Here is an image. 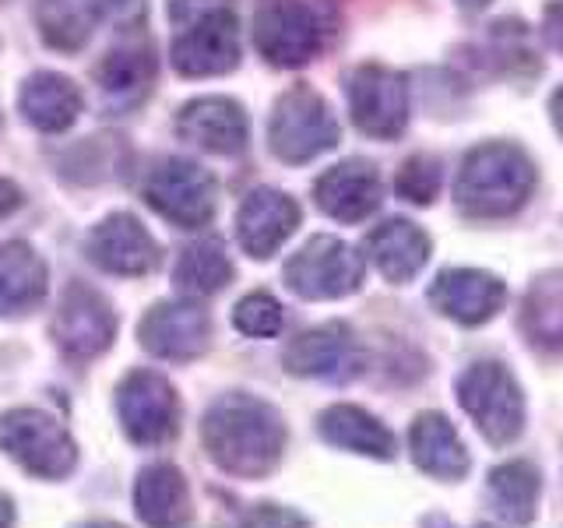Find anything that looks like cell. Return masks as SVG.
<instances>
[{
    "label": "cell",
    "mask_w": 563,
    "mask_h": 528,
    "mask_svg": "<svg viewBox=\"0 0 563 528\" xmlns=\"http://www.w3.org/2000/svg\"><path fill=\"white\" fill-rule=\"evenodd\" d=\"M457 402L489 444H510L525 430V395L504 363L479 360L457 374Z\"/></svg>",
    "instance_id": "3957f363"
},
{
    "label": "cell",
    "mask_w": 563,
    "mask_h": 528,
    "mask_svg": "<svg viewBox=\"0 0 563 528\" xmlns=\"http://www.w3.org/2000/svg\"><path fill=\"white\" fill-rule=\"evenodd\" d=\"M475 528H493V525H475Z\"/></svg>",
    "instance_id": "b9f144b4"
},
{
    "label": "cell",
    "mask_w": 563,
    "mask_h": 528,
    "mask_svg": "<svg viewBox=\"0 0 563 528\" xmlns=\"http://www.w3.org/2000/svg\"><path fill=\"white\" fill-rule=\"evenodd\" d=\"M550 110H553V123H556V131H560V138H563V85L553 92V99H550Z\"/></svg>",
    "instance_id": "74e56055"
},
{
    "label": "cell",
    "mask_w": 563,
    "mask_h": 528,
    "mask_svg": "<svg viewBox=\"0 0 563 528\" xmlns=\"http://www.w3.org/2000/svg\"><path fill=\"white\" fill-rule=\"evenodd\" d=\"M313 198L339 222H363L374 216L384 201L380 173L366 163V158H349V163L331 166L321 180L313 184Z\"/></svg>",
    "instance_id": "d6986e66"
},
{
    "label": "cell",
    "mask_w": 563,
    "mask_h": 528,
    "mask_svg": "<svg viewBox=\"0 0 563 528\" xmlns=\"http://www.w3.org/2000/svg\"><path fill=\"white\" fill-rule=\"evenodd\" d=\"M366 254L387 282H409L430 261V240L412 222L387 219L366 237Z\"/></svg>",
    "instance_id": "7402d4cb"
},
{
    "label": "cell",
    "mask_w": 563,
    "mask_h": 528,
    "mask_svg": "<svg viewBox=\"0 0 563 528\" xmlns=\"http://www.w3.org/2000/svg\"><path fill=\"white\" fill-rule=\"evenodd\" d=\"M349 110L352 123L380 141H391L409 123V85L391 67L363 64L349 75Z\"/></svg>",
    "instance_id": "30bf717a"
},
{
    "label": "cell",
    "mask_w": 563,
    "mask_h": 528,
    "mask_svg": "<svg viewBox=\"0 0 563 528\" xmlns=\"http://www.w3.org/2000/svg\"><path fill=\"white\" fill-rule=\"evenodd\" d=\"M176 134L205 152L236 155L246 148L251 123H246L240 102L225 96H208V99H194L184 106L180 117H176Z\"/></svg>",
    "instance_id": "ac0fdd59"
},
{
    "label": "cell",
    "mask_w": 563,
    "mask_h": 528,
    "mask_svg": "<svg viewBox=\"0 0 563 528\" xmlns=\"http://www.w3.org/2000/svg\"><path fill=\"white\" fill-rule=\"evenodd\" d=\"M525 339L542 352H563V272L539 275L521 304Z\"/></svg>",
    "instance_id": "4316f807"
},
{
    "label": "cell",
    "mask_w": 563,
    "mask_h": 528,
    "mask_svg": "<svg viewBox=\"0 0 563 528\" xmlns=\"http://www.w3.org/2000/svg\"><path fill=\"white\" fill-rule=\"evenodd\" d=\"M46 296V264L29 243H0V317H22Z\"/></svg>",
    "instance_id": "d4e9b609"
},
{
    "label": "cell",
    "mask_w": 563,
    "mask_h": 528,
    "mask_svg": "<svg viewBox=\"0 0 563 528\" xmlns=\"http://www.w3.org/2000/svg\"><path fill=\"white\" fill-rule=\"evenodd\" d=\"M78 528H123V525H117V521H85Z\"/></svg>",
    "instance_id": "60d3db41"
},
{
    "label": "cell",
    "mask_w": 563,
    "mask_h": 528,
    "mask_svg": "<svg viewBox=\"0 0 563 528\" xmlns=\"http://www.w3.org/2000/svg\"><path fill=\"white\" fill-rule=\"evenodd\" d=\"M92 8L102 22H110L117 29H134L145 22L148 0H92Z\"/></svg>",
    "instance_id": "d6a6232c"
},
{
    "label": "cell",
    "mask_w": 563,
    "mask_h": 528,
    "mask_svg": "<svg viewBox=\"0 0 563 528\" xmlns=\"http://www.w3.org/2000/svg\"><path fill=\"white\" fill-rule=\"evenodd\" d=\"M18 205H22V190H18L8 176H0V219L11 216Z\"/></svg>",
    "instance_id": "8d00e7d4"
},
{
    "label": "cell",
    "mask_w": 563,
    "mask_h": 528,
    "mask_svg": "<svg viewBox=\"0 0 563 528\" xmlns=\"http://www.w3.org/2000/svg\"><path fill=\"white\" fill-rule=\"evenodd\" d=\"M532 187V158L518 145H507V141H486V145L465 155L454 184V198L468 219H504L515 216L528 201Z\"/></svg>",
    "instance_id": "7a4b0ae2"
},
{
    "label": "cell",
    "mask_w": 563,
    "mask_h": 528,
    "mask_svg": "<svg viewBox=\"0 0 563 528\" xmlns=\"http://www.w3.org/2000/svg\"><path fill=\"white\" fill-rule=\"evenodd\" d=\"M254 43L268 64L299 67L321 53L324 29L303 0H261L254 14Z\"/></svg>",
    "instance_id": "ba28073f"
},
{
    "label": "cell",
    "mask_w": 563,
    "mask_h": 528,
    "mask_svg": "<svg viewBox=\"0 0 563 528\" xmlns=\"http://www.w3.org/2000/svg\"><path fill=\"white\" fill-rule=\"evenodd\" d=\"M243 528H310V521L282 504H257L251 515H246Z\"/></svg>",
    "instance_id": "836d02e7"
},
{
    "label": "cell",
    "mask_w": 563,
    "mask_h": 528,
    "mask_svg": "<svg viewBox=\"0 0 563 528\" xmlns=\"http://www.w3.org/2000/svg\"><path fill=\"white\" fill-rule=\"evenodd\" d=\"M11 525H14V504H11V497L0 493V528H11Z\"/></svg>",
    "instance_id": "f35d334b"
},
{
    "label": "cell",
    "mask_w": 563,
    "mask_h": 528,
    "mask_svg": "<svg viewBox=\"0 0 563 528\" xmlns=\"http://www.w3.org/2000/svg\"><path fill=\"white\" fill-rule=\"evenodd\" d=\"M409 451L419 472H427L433 480H444V483L465 480L472 469V458L462 444V437L451 427V419L440 413H422L412 419Z\"/></svg>",
    "instance_id": "ffe728a7"
},
{
    "label": "cell",
    "mask_w": 563,
    "mask_h": 528,
    "mask_svg": "<svg viewBox=\"0 0 563 528\" xmlns=\"http://www.w3.org/2000/svg\"><path fill=\"white\" fill-rule=\"evenodd\" d=\"M201 440L208 458L236 480L272 475L286 451V419L272 402L257 395H222L201 419Z\"/></svg>",
    "instance_id": "6da1fadb"
},
{
    "label": "cell",
    "mask_w": 563,
    "mask_h": 528,
    "mask_svg": "<svg viewBox=\"0 0 563 528\" xmlns=\"http://www.w3.org/2000/svg\"><path fill=\"white\" fill-rule=\"evenodd\" d=\"M542 25H545V40L563 53V0H553V4L545 8Z\"/></svg>",
    "instance_id": "d590c367"
},
{
    "label": "cell",
    "mask_w": 563,
    "mask_h": 528,
    "mask_svg": "<svg viewBox=\"0 0 563 528\" xmlns=\"http://www.w3.org/2000/svg\"><path fill=\"white\" fill-rule=\"evenodd\" d=\"M317 433H321L328 444L352 451V454H366L377 458V462H391L395 458V437L384 427L377 416H369L360 405H331L317 419Z\"/></svg>",
    "instance_id": "603a6c76"
},
{
    "label": "cell",
    "mask_w": 563,
    "mask_h": 528,
    "mask_svg": "<svg viewBox=\"0 0 563 528\" xmlns=\"http://www.w3.org/2000/svg\"><path fill=\"white\" fill-rule=\"evenodd\" d=\"M117 413L128 437L145 448L166 444L180 430V398H176L173 384L155 370H131L120 381Z\"/></svg>",
    "instance_id": "9c48e42d"
},
{
    "label": "cell",
    "mask_w": 563,
    "mask_h": 528,
    "mask_svg": "<svg viewBox=\"0 0 563 528\" xmlns=\"http://www.w3.org/2000/svg\"><path fill=\"white\" fill-rule=\"evenodd\" d=\"M53 339L70 360H92L117 339V314L110 299L85 282H70L53 314Z\"/></svg>",
    "instance_id": "7c38bea8"
},
{
    "label": "cell",
    "mask_w": 563,
    "mask_h": 528,
    "mask_svg": "<svg viewBox=\"0 0 563 528\" xmlns=\"http://www.w3.org/2000/svg\"><path fill=\"white\" fill-rule=\"evenodd\" d=\"M222 8H233V0H169V18H173V25H187L194 18L222 11Z\"/></svg>",
    "instance_id": "e575fe53"
},
{
    "label": "cell",
    "mask_w": 563,
    "mask_h": 528,
    "mask_svg": "<svg viewBox=\"0 0 563 528\" xmlns=\"http://www.w3.org/2000/svg\"><path fill=\"white\" fill-rule=\"evenodd\" d=\"M137 339L152 356L190 363L208 349L211 339V317L198 304H155L137 324Z\"/></svg>",
    "instance_id": "5bb4252c"
},
{
    "label": "cell",
    "mask_w": 563,
    "mask_h": 528,
    "mask_svg": "<svg viewBox=\"0 0 563 528\" xmlns=\"http://www.w3.org/2000/svg\"><path fill=\"white\" fill-rule=\"evenodd\" d=\"M286 286L303 299H342L363 286V257L339 237H313L286 261Z\"/></svg>",
    "instance_id": "52a82bcc"
},
{
    "label": "cell",
    "mask_w": 563,
    "mask_h": 528,
    "mask_svg": "<svg viewBox=\"0 0 563 528\" xmlns=\"http://www.w3.org/2000/svg\"><path fill=\"white\" fill-rule=\"evenodd\" d=\"M440 184H444V166H440V158H433V155H416V158H409V163L398 169L395 190H398L401 201L430 205L437 194H440Z\"/></svg>",
    "instance_id": "1f68e13d"
},
{
    "label": "cell",
    "mask_w": 563,
    "mask_h": 528,
    "mask_svg": "<svg viewBox=\"0 0 563 528\" xmlns=\"http://www.w3.org/2000/svg\"><path fill=\"white\" fill-rule=\"evenodd\" d=\"M268 145L282 163H310V158L339 145V123H334L328 102L310 85H292L275 102Z\"/></svg>",
    "instance_id": "277c9868"
},
{
    "label": "cell",
    "mask_w": 563,
    "mask_h": 528,
    "mask_svg": "<svg viewBox=\"0 0 563 528\" xmlns=\"http://www.w3.org/2000/svg\"><path fill=\"white\" fill-rule=\"evenodd\" d=\"M85 246H88V257H92L102 272L123 275V278L148 275L158 264V257H163L148 229L134 216H128V211H117V216L102 219L92 233H88Z\"/></svg>",
    "instance_id": "9a60e30c"
},
{
    "label": "cell",
    "mask_w": 563,
    "mask_h": 528,
    "mask_svg": "<svg viewBox=\"0 0 563 528\" xmlns=\"http://www.w3.org/2000/svg\"><path fill=\"white\" fill-rule=\"evenodd\" d=\"M286 370L313 381H352L363 374V349L342 321L296 334L286 349Z\"/></svg>",
    "instance_id": "4fadbf2b"
},
{
    "label": "cell",
    "mask_w": 563,
    "mask_h": 528,
    "mask_svg": "<svg viewBox=\"0 0 563 528\" xmlns=\"http://www.w3.org/2000/svg\"><path fill=\"white\" fill-rule=\"evenodd\" d=\"M542 497V475L532 462H504L489 472L486 501L507 525H532Z\"/></svg>",
    "instance_id": "484cf974"
},
{
    "label": "cell",
    "mask_w": 563,
    "mask_h": 528,
    "mask_svg": "<svg viewBox=\"0 0 563 528\" xmlns=\"http://www.w3.org/2000/svg\"><path fill=\"white\" fill-rule=\"evenodd\" d=\"M299 226V205L275 187H257L236 211V237L251 257L264 261L286 243Z\"/></svg>",
    "instance_id": "e0dca14e"
},
{
    "label": "cell",
    "mask_w": 563,
    "mask_h": 528,
    "mask_svg": "<svg viewBox=\"0 0 563 528\" xmlns=\"http://www.w3.org/2000/svg\"><path fill=\"white\" fill-rule=\"evenodd\" d=\"M145 205L180 229H201L216 216V176L187 158H163L145 176Z\"/></svg>",
    "instance_id": "8992f818"
},
{
    "label": "cell",
    "mask_w": 563,
    "mask_h": 528,
    "mask_svg": "<svg viewBox=\"0 0 563 528\" xmlns=\"http://www.w3.org/2000/svg\"><path fill=\"white\" fill-rule=\"evenodd\" d=\"M457 4L468 8V11H483V8L489 4V0H457Z\"/></svg>",
    "instance_id": "ab89813d"
},
{
    "label": "cell",
    "mask_w": 563,
    "mask_h": 528,
    "mask_svg": "<svg viewBox=\"0 0 563 528\" xmlns=\"http://www.w3.org/2000/svg\"><path fill=\"white\" fill-rule=\"evenodd\" d=\"M155 75V57H152V46H120L106 57L96 70V78L102 85L106 96L113 99H137L145 96V88Z\"/></svg>",
    "instance_id": "f1b7e54d"
},
{
    "label": "cell",
    "mask_w": 563,
    "mask_h": 528,
    "mask_svg": "<svg viewBox=\"0 0 563 528\" xmlns=\"http://www.w3.org/2000/svg\"><path fill=\"white\" fill-rule=\"evenodd\" d=\"M507 299V289L497 275L479 268H451L440 272L430 286V304L457 324H486L497 317Z\"/></svg>",
    "instance_id": "2e32d148"
},
{
    "label": "cell",
    "mask_w": 563,
    "mask_h": 528,
    "mask_svg": "<svg viewBox=\"0 0 563 528\" xmlns=\"http://www.w3.org/2000/svg\"><path fill=\"white\" fill-rule=\"evenodd\" d=\"M18 106H22L25 120L35 131L46 134H60L81 113V92L78 85L57 75V70H40L22 85V96H18Z\"/></svg>",
    "instance_id": "cb8c5ba5"
},
{
    "label": "cell",
    "mask_w": 563,
    "mask_h": 528,
    "mask_svg": "<svg viewBox=\"0 0 563 528\" xmlns=\"http://www.w3.org/2000/svg\"><path fill=\"white\" fill-rule=\"evenodd\" d=\"M233 324L240 334H246V339H272V334H278L282 324H286V314H282V304L275 296L251 293L236 304Z\"/></svg>",
    "instance_id": "4dcf8cb0"
},
{
    "label": "cell",
    "mask_w": 563,
    "mask_h": 528,
    "mask_svg": "<svg viewBox=\"0 0 563 528\" xmlns=\"http://www.w3.org/2000/svg\"><path fill=\"white\" fill-rule=\"evenodd\" d=\"M88 14L70 0H43L40 4V32L53 50H81L88 40Z\"/></svg>",
    "instance_id": "f546056e"
},
{
    "label": "cell",
    "mask_w": 563,
    "mask_h": 528,
    "mask_svg": "<svg viewBox=\"0 0 563 528\" xmlns=\"http://www.w3.org/2000/svg\"><path fill=\"white\" fill-rule=\"evenodd\" d=\"M0 448L40 480H64L78 465V444L60 419L40 409H11L0 419Z\"/></svg>",
    "instance_id": "5b68a950"
},
{
    "label": "cell",
    "mask_w": 563,
    "mask_h": 528,
    "mask_svg": "<svg viewBox=\"0 0 563 528\" xmlns=\"http://www.w3.org/2000/svg\"><path fill=\"white\" fill-rule=\"evenodd\" d=\"M134 510L148 528H187V521L194 515V504H190V490H187L184 472L169 462L148 465L137 475Z\"/></svg>",
    "instance_id": "44dd1931"
},
{
    "label": "cell",
    "mask_w": 563,
    "mask_h": 528,
    "mask_svg": "<svg viewBox=\"0 0 563 528\" xmlns=\"http://www.w3.org/2000/svg\"><path fill=\"white\" fill-rule=\"evenodd\" d=\"M229 282H233V261H229L222 240H198L176 257L173 286L184 296H216Z\"/></svg>",
    "instance_id": "83f0119b"
},
{
    "label": "cell",
    "mask_w": 563,
    "mask_h": 528,
    "mask_svg": "<svg viewBox=\"0 0 563 528\" xmlns=\"http://www.w3.org/2000/svg\"><path fill=\"white\" fill-rule=\"evenodd\" d=\"M240 64V29L236 11L222 8L194 18L187 25H176L173 40V67L184 78H211L225 75Z\"/></svg>",
    "instance_id": "8fae6325"
}]
</instances>
